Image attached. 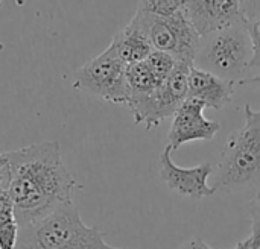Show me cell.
<instances>
[{
	"mask_svg": "<svg viewBox=\"0 0 260 249\" xmlns=\"http://www.w3.org/2000/svg\"><path fill=\"white\" fill-rule=\"evenodd\" d=\"M126 84H128L129 96L152 94L161 85L154 76L146 61L126 65Z\"/></svg>",
	"mask_w": 260,
	"mask_h": 249,
	"instance_id": "cell-13",
	"label": "cell"
},
{
	"mask_svg": "<svg viewBox=\"0 0 260 249\" xmlns=\"http://www.w3.org/2000/svg\"><path fill=\"white\" fill-rule=\"evenodd\" d=\"M260 183V111L245 105V123L222 149L215 192L230 193Z\"/></svg>",
	"mask_w": 260,
	"mask_h": 249,
	"instance_id": "cell-3",
	"label": "cell"
},
{
	"mask_svg": "<svg viewBox=\"0 0 260 249\" xmlns=\"http://www.w3.org/2000/svg\"><path fill=\"white\" fill-rule=\"evenodd\" d=\"M2 2H3V0H0V3H2Z\"/></svg>",
	"mask_w": 260,
	"mask_h": 249,
	"instance_id": "cell-24",
	"label": "cell"
},
{
	"mask_svg": "<svg viewBox=\"0 0 260 249\" xmlns=\"http://www.w3.org/2000/svg\"><path fill=\"white\" fill-rule=\"evenodd\" d=\"M145 61L148 62L149 68L152 70L154 76L157 78L160 84H163L171 76V73L178 64V61L172 55L166 52H160V50H152V53Z\"/></svg>",
	"mask_w": 260,
	"mask_h": 249,
	"instance_id": "cell-15",
	"label": "cell"
},
{
	"mask_svg": "<svg viewBox=\"0 0 260 249\" xmlns=\"http://www.w3.org/2000/svg\"><path fill=\"white\" fill-rule=\"evenodd\" d=\"M206 105L198 99L187 97L174 114V120L168 134L169 146L177 151L186 143L197 140H212L221 129L215 120L204 116Z\"/></svg>",
	"mask_w": 260,
	"mask_h": 249,
	"instance_id": "cell-9",
	"label": "cell"
},
{
	"mask_svg": "<svg viewBox=\"0 0 260 249\" xmlns=\"http://www.w3.org/2000/svg\"><path fill=\"white\" fill-rule=\"evenodd\" d=\"M20 227L9 193L0 192V249H17Z\"/></svg>",
	"mask_w": 260,
	"mask_h": 249,
	"instance_id": "cell-14",
	"label": "cell"
},
{
	"mask_svg": "<svg viewBox=\"0 0 260 249\" xmlns=\"http://www.w3.org/2000/svg\"><path fill=\"white\" fill-rule=\"evenodd\" d=\"M17 249H126L104 240L96 227H87L75 204L64 205L44 219L20 228Z\"/></svg>",
	"mask_w": 260,
	"mask_h": 249,
	"instance_id": "cell-2",
	"label": "cell"
},
{
	"mask_svg": "<svg viewBox=\"0 0 260 249\" xmlns=\"http://www.w3.org/2000/svg\"><path fill=\"white\" fill-rule=\"evenodd\" d=\"M110 44L126 65L145 61L154 50L146 30L137 17H133L131 21L114 35Z\"/></svg>",
	"mask_w": 260,
	"mask_h": 249,
	"instance_id": "cell-12",
	"label": "cell"
},
{
	"mask_svg": "<svg viewBox=\"0 0 260 249\" xmlns=\"http://www.w3.org/2000/svg\"><path fill=\"white\" fill-rule=\"evenodd\" d=\"M251 61L253 46L245 20L203 35L193 67L239 84L250 70Z\"/></svg>",
	"mask_w": 260,
	"mask_h": 249,
	"instance_id": "cell-4",
	"label": "cell"
},
{
	"mask_svg": "<svg viewBox=\"0 0 260 249\" xmlns=\"http://www.w3.org/2000/svg\"><path fill=\"white\" fill-rule=\"evenodd\" d=\"M134 17L145 27L154 50L172 55L178 62L193 65L201 35L193 27L186 8L174 15L161 17L137 9Z\"/></svg>",
	"mask_w": 260,
	"mask_h": 249,
	"instance_id": "cell-5",
	"label": "cell"
},
{
	"mask_svg": "<svg viewBox=\"0 0 260 249\" xmlns=\"http://www.w3.org/2000/svg\"><path fill=\"white\" fill-rule=\"evenodd\" d=\"M259 249H260V248H259Z\"/></svg>",
	"mask_w": 260,
	"mask_h": 249,
	"instance_id": "cell-25",
	"label": "cell"
},
{
	"mask_svg": "<svg viewBox=\"0 0 260 249\" xmlns=\"http://www.w3.org/2000/svg\"><path fill=\"white\" fill-rule=\"evenodd\" d=\"M9 176H11V172H9L8 157H6V154H0V192L8 190Z\"/></svg>",
	"mask_w": 260,
	"mask_h": 249,
	"instance_id": "cell-19",
	"label": "cell"
},
{
	"mask_svg": "<svg viewBox=\"0 0 260 249\" xmlns=\"http://www.w3.org/2000/svg\"><path fill=\"white\" fill-rule=\"evenodd\" d=\"M172 151L168 145L158 158V172L165 184L172 192L190 199H204L215 195V189L207 184L213 173L212 164L206 161L195 167H180L172 161Z\"/></svg>",
	"mask_w": 260,
	"mask_h": 249,
	"instance_id": "cell-8",
	"label": "cell"
},
{
	"mask_svg": "<svg viewBox=\"0 0 260 249\" xmlns=\"http://www.w3.org/2000/svg\"><path fill=\"white\" fill-rule=\"evenodd\" d=\"M184 8L186 0H140L137 5V9L161 17L174 15Z\"/></svg>",
	"mask_w": 260,
	"mask_h": 249,
	"instance_id": "cell-16",
	"label": "cell"
},
{
	"mask_svg": "<svg viewBox=\"0 0 260 249\" xmlns=\"http://www.w3.org/2000/svg\"><path fill=\"white\" fill-rule=\"evenodd\" d=\"M72 87L111 103L126 105L129 96L126 64L110 44L102 53L76 70Z\"/></svg>",
	"mask_w": 260,
	"mask_h": 249,
	"instance_id": "cell-6",
	"label": "cell"
},
{
	"mask_svg": "<svg viewBox=\"0 0 260 249\" xmlns=\"http://www.w3.org/2000/svg\"><path fill=\"white\" fill-rule=\"evenodd\" d=\"M180 249H215L210 245H207L201 237H192L187 242H184Z\"/></svg>",
	"mask_w": 260,
	"mask_h": 249,
	"instance_id": "cell-20",
	"label": "cell"
},
{
	"mask_svg": "<svg viewBox=\"0 0 260 249\" xmlns=\"http://www.w3.org/2000/svg\"><path fill=\"white\" fill-rule=\"evenodd\" d=\"M186 12L201 37L247 20L242 0H186Z\"/></svg>",
	"mask_w": 260,
	"mask_h": 249,
	"instance_id": "cell-10",
	"label": "cell"
},
{
	"mask_svg": "<svg viewBox=\"0 0 260 249\" xmlns=\"http://www.w3.org/2000/svg\"><path fill=\"white\" fill-rule=\"evenodd\" d=\"M247 30H248L251 46H253V61H251L250 70L260 72V11L251 14L247 18Z\"/></svg>",
	"mask_w": 260,
	"mask_h": 249,
	"instance_id": "cell-17",
	"label": "cell"
},
{
	"mask_svg": "<svg viewBox=\"0 0 260 249\" xmlns=\"http://www.w3.org/2000/svg\"><path fill=\"white\" fill-rule=\"evenodd\" d=\"M251 246H253V240H251V237H248V239L239 242L233 249H251Z\"/></svg>",
	"mask_w": 260,
	"mask_h": 249,
	"instance_id": "cell-21",
	"label": "cell"
},
{
	"mask_svg": "<svg viewBox=\"0 0 260 249\" xmlns=\"http://www.w3.org/2000/svg\"><path fill=\"white\" fill-rule=\"evenodd\" d=\"M192 64L178 62L171 76L152 93L146 96H129L126 106L133 113L134 123H143L146 129H154L169 117H174L180 105L189 94V72Z\"/></svg>",
	"mask_w": 260,
	"mask_h": 249,
	"instance_id": "cell-7",
	"label": "cell"
},
{
	"mask_svg": "<svg viewBox=\"0 0 260 249\" xmlns=\"http://www.w3.org/2000/svg\"><path fill=\"white\" fill-rule=\"evenodd\" d=\"M238 82L222 79L209 72L190 67L189 72V94L187 97L198 99L206 108L222 110L232 100Z\"/></svg>",
	"mask_w": 260,
	"mask_h": 249,
	"instance_id": "cell-11",
	"label": "cell"
},
{
	"mask_svg": "<svg viewBox=\"0 0 260 249\" xmlns=\"http://www.w3.org/2000/svg\"><path fill=\"white\" fill-rule=\"evenodd\" d=\"M250 221H251V240L253 249L260 248V193H257L248 205Z\"/></svg>",
	"mask_w": 260,
	"mask_h": 249,
	"instance_id": "cell-18",
	"label": "cell"
},
{
	"mask_svg": "<svg viewBox=\"0 0 260 249\" xmlns=\"http://www.w3.org/2000/svg\"><path fill=\"white\" fill-rule=\"evenodd\" d=\"M5 154L11 172L6 192L11 196L20 228L73 204V193L81 186L64 166L56 140Z\"/></svg>",
	"mask_w": 260,
	"mask_h": 249,
	"instance_id": "cell-1",
	"label": "cell"
},
{
	"mask_svg": "<svg viewBox=\"0 0 260 249\" xmlns=\"http://www.w3.org/2000/svg\"><path fill=\"white\" fill-rule=\"evenodd\" d=\"M254 2H259V0H242V3H244V8H245V14H247V9H248V6H250V5H253Z\"/></svg>",
	"mask_w": 260,
	"mask_h": 249,
	"instance_id": "cell-23",
	"label": "cell"
},
{
	"mask_svg": "<svg viewBox=\"0 0 260 249\" xmlns=\"http://www.w3.org/2000/svg\"><path fill=\"white\" fill-rule=\"evenodd\" d=\"M253 82H256V84H260V73L257 75H254L253 78H244L238 85H244V84H253Z\"/></svg>",
	"mask_w": 260,
	"mask_h": 249,
	"instance_id": "cell-22",
	"label": "cell"
}]
</instances>
